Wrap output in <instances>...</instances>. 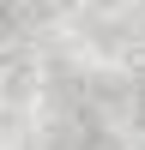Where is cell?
I'll use <instances>...</instances> for the list:
<instances>
[{
  "label": "cell",
  "mask_w": 145,
  "mask_h": 150,
  "mask_svg": "<svg viewBox=\"0 0 145 150\" xmlns=\"http://www.w3.org/2000/svg\"><path fill=\"white\" fill-rule=\"evenodd\" d=\"M139 114H145V78H139Z\"/></svg>",
  "instance_id": "cell-1"
}]
</instances>
